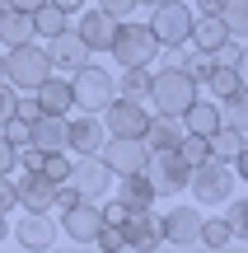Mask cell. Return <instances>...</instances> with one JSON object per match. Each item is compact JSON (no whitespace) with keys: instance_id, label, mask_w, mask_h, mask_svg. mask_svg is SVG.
<instances>
[{"instance_id":"6da1fadb","label":"cell","mask_w":248,"mask_h":253,"mask_svg":"<svg viewBox=\"0 0 248 253\" xmlns=\"http://www.w3.org/2000/svg\"><path fill=\"white\" fill-rule=\"evenodd\" d=\"M234 169L225 160H211V155H206L202 164H192V169H187V188H192V202L197 207H220L225 197H230L234 192Z\"/></svg>"},{"instance_id":"7a4b0ae2","label":"cell","mask_w":248,"mask_h":253,"mask_svg":"<svg viewBox=\"0 0 248 253\" xmlns=\"http://www.w3.org/2000/svg\"><path fill=\"white\" fill-rule=\"evenodd\" d=\"M47 75H52V61H47L37 38H28V42H19V47H5V80L14 84V89H37Z\"/></svg>"},{"instance_id":"3957f363","label":"cell","mask_w":248,"mask_h":253,"mask_svg":"<svg viewBox=\"0 0 248 253\" xmlns=\"http://www.w3.org/2000/svg\"><path fill=\"white\" fill-rule=\"evenodd\" d=\"M145 99H155V113H183L187 103L197 99V80L178 66H164V71H150V89Z\"/></svg>"},{"instance_id":"277c9868","label":"cell","mask_w":248,"mask_h":253,"mask_svg":"<svg viewBox=\"0 0 248 253\" xmlns=\"http://www.w3.org/2000/svg\"><path fill=\"white\" fill-rule=\"evenodd\" d=\"M71 94H75V108L103 113L112 99H117V84H112V75L103 71V66L84 61V66H75V71H71Z\"/></svg>"},{"instance_id":"5b68a950","label":"cell","mask_w":248,"mask_h":253,"mask_svg":"<svg viewBox=\"0 0 248 253\" xmlns=\"http://www.w3.org/2000/svg\"><path fill=\"white\" fill-rule=\"evenodd\" d=\"M108 52L117 56L122 66H150L159 52L155 33H150V24H127V19H117V33H112Z\"/></svg>"},{"instance_id":"8992f818","label":"cell","mask_w":248,"mask_h":253,"mask_svg":"<svg viewBox=\"0 0 248 253\" xmlns=\"http://www.w3.org/2000/svg\"><path fill=\"white\" fill-rule=\"evenodd\" d=\"M187 28H192V5H183V0L150 5V33L159 47H187Z\"/></svg>"},{"instance_id":"52a82bcc","label":"cell","mask_w":248,"mask_h":253,"mask_svg":"<svg viewBox=\"0 0 248 253\" xmlns=\"http://www.w3.org/2000/svg\"><path fill=\"white\" fill-rule=\"evenodd\" d=\"M145 178L155 188V197H178V192H187V164L178 160V150H150Z\"/></svg>"},{"instance_id":"ba28073f","label":"cell","mask_w":248,"mask_h":253,"mask_svg":"<svg viewBox=\"0 0 248 253\" xmlns=\"http://www.w3.org/2000/svg\"><path fill=\"white\" fill-rule=\"evenodd\" d=\"M66 183H71L80 197L103 202V197H108V188H112V169L99 160V155H75V160H71V173H66Z\"/></svg>"},{"instance_id":"9c48e42d","label":"cell","mask_w":248,"mask_h":253,"mask_svg":"<svg viewBox=\"0 0 248 253\" xmlns=\"http://www.w3.org/2000/svg\"><path fill=\"white\" fill-rule=\"evenodd\" d=\"M99 160L108 164L112 173H141L145 160H150V145L141 141V136H103Z\"/></svg>"},{"instance_id":"30bf717a","label":"cell","mask_w":248,"mask_h":253,"mask_svg":"<svg viewBox=\"0 0 248 253\" xmlns=\"http://www.w3.org/2000/svg\"><path fill=\"white\" fill-rule=\"evenodd\" d=\"M99 122H103V131H108V136H145L150 108L141 99H122V94H117V99L99 113Z\"/></svg>"},{"instance_id":"8fae6325","label":"cell","mask_w":248,"mask_h":253,"mask_svg":"<svg viewBox=\"0 0 248 253\" xmlns=\"http://www.w3.org/2000/svg\"><path fill=\"white\" fill-rule=\"evenodd\" d=\"M122 239H127V249H159L164 239H159V216L150 207H122V220H117Z\"/></svg>"},{"instance_id":"7c38bea8","label":"cell","mask_w":248,"mask_h":253,"mask_svg":"<svg viewBox=\"0 0 248 253\" xmlns=\"http://www.w3.org/2000/svg\"><path fill=\"white\" fill-rule=\"evenodd\" d=\"M103 225H108V220H103V207L89 202V197H80L75 207L61 211V230L75 239V244H94V235H99Z\"/></svg>"},{"instance_id":"4fadbf2b","label":"cell","mask_w":248,"mask_h":253,"mask_svg":"<svg viewBox=\"0 0 248 253\" xmlns=\"http://www.w3.org/2000/svg\"><path fill=\"white\" fill-rule=\"evenodd\" d=\"M42 52H47V61H52V71H75V66H84V61H89V47H84L80 42V33H75V28L71 24H66L61 28V33H52V38H42Z\"/></svg>"},{"instance_id":"5bb4252c","label":"cell","mask_w":248,"mask_h":253,"mask_svg":"<svg viewBox=\"0 0 248 253\" xmlns=\"http://www.w3.org/2000/svg\"><path fill=\"white\" fill-rule=\"evenodd\" d=\"M103 136H108V131H103L99 113H84L80 108V118L66 113V150H71V155H99Z\"/></svg>"},{"instance_id":"9a60e30c","label":"cell","mask_w":248,"mask_h":253,"mask_svg":"<svg viewBox=\"0 0 248 253\" xmlns=\"http://www.w3.org/2000/svg\"><path fill=\"white\" fill-rule=\"evenodd\" d=\"M197 230H202V211H192V207H174V211L159 216V239H164V244L192 249L197 244Z\"/></svg>"},{"instance_id":"2e32d148","label":"cell","mask_w":248,"mask_h":253,"mask_svg":"<svg viewBox=\"0 0 248 253\" xmlns=\"http://www.w3.org/2000/svg\"><path fill=\"white\" fill-rule=\"evenodd\" d=\"M75 33H80V42L89 47V52H108V42H112V33H117V19L112 14H103V9H75Z\"/></svg>"},{"instance_id":"e0dca14e","label":"cell","mask_w":248,"mask_h":253,"mask_svg":"<svg viewBox=\"0 0 248 253\" xmlns=\"http://www.w3.org/2000/svg\"><path fill=\"white\" fill-rule=\"evenodd\" d=\"M14 192H19V207L24 211H52V178H42L37 169H14Z\"/></svg>"},{"instance_id":"ac0fdd59","label":"cell","mask_w":248,"mask_h":253,"mask_svg":"<svg viewBox=\"0 0 248 253\" xmlns=\"http://www.w3.org/2000/svg\"><path fill=\"white\" fill-rule=\"evenodd\" d=\"M56 235H61V230H56V220L47 216V211H28V216L14 225V239L24 249H52Z\"/></svg>"},{"instance_id":"d6986e66","label":"cell","mask_w":248,"mask_h":253,"mask_svg":"<svg viewBox=\"0 0 248 253\" xmlns=\"http://www.w3.org/2000/svg\"><path fill=\"white\" fill-rule=\"evenodd\" d=\"M28 145H37L42 155L66 150V118H56V113H37V118L28 122Z\"/></svg>"},{"instance_id":"ffe728a7","label":"cell","mask_w":248,"mask_h":253,"mask_svg":"<svg viewBox=\"0 0 248 253\" xmlns=\"http://www.w3.org/2000/svg\"><path fill=\"white\" fill-rule=\"evenodd\" d=\"M33 99H37V108H42V113H56V118H66V113L75 108L71 80H61V75H47V80L33 89Z\"/></svg>"},{"instance_id":"44dd1931","label":"cell","mask_w":248,"mask_h":253,"mask_svg":"<svg viewBox=\"0 0 248 253\" xmlns=\"http://www.w3.org/2000/svg\"><path fill=\"white\" fill-rule=\"evenodd\" d=\"M178 122H183V131H192V136H211L215 126H220V103L215 99H192L183 113H178Z\"/></svg>"},{"instance_id":"7402d4cb","label":"cell","mask_w":248,"mask_h":253,"mask_svg":"<svg viewBox=\"0 0 248 253\" xmlns=\"http://www.w3.org/2000/svg\"><path fill=\"white\" fill-rule=\"evenodd\" d=\"M230 38V28L220 24V14H192V28H187V42L197 52H215V47Z\"/></svg>"},{"instance_id":"603a6c76","label":"cell","mask_w":248,"mask_h":253,"mask_svg":"<svg viewBox=\"0 0 248 253\" xmlns=\"http://www.w3.org/2000/svg\"><path fill=\"white\" fill-rule=\"evenodd\" d=\"M141 141H145L150 150H174V145L183 141V122H178V113H155Z\"/></svg>"},{"instance_id":"cb8c5ba5","label":"cell","mask_w":248,"mask_h":253,"mask_svg":"<svg viewBox=\"0 0 248 253\" xmlns=\"http://www.w3.org/2000/svg\"><path fill=\"white\" fill-rule=\"evenodd\" d=\"M117 207H155V188H150L145 169L141 173H117Z\"/></svg>"},{"instance_id":"d4e9b609","label":"cell","mask_w":248,"mask_h":253,"mask_svg":"<svg viewBox=\"0 0 248 253\" xmlns=\"http://www.w3.org/2000/svg\"><path fill=\"white\" fill-rule=\"evenodd\" d=\"M28 38H33V19H28L24 9H5V14H0V52L28 42Z\"/></svg>"},{"instance_id":"484cf974","label":"cell","mask_w":248,"mask_h":253,"mask_svg":"<svg viewBox=\"0 0 248 253\" xmlns=\"http://www.w3.org/2000/svg\"><path fill=\"white\" fill-rule=\"evenodd\" d=\"M206 150H211V160H234V155L244 150V131H234V126H215L211 136H206Z\"/></svg>"},{"instance_id":"4316f807","label":"cell","mask_w":248,"mask_h":253,"mask_svg":"<svg viewBox=\"0 0 248 253\" xmlns=\"http://www.w3.org/2000/svg\"><path fill=\"white\" fill-rule=\"evenodd\" d=\"M28 19H33V38H52V33H61V28L71 24V14H66V9H56L52 0H42Z\"/></svg>"},{"instance_id":"83f0119b","label":"cell","mask_w":248,"mask_h":253,"mask_svg":"<svg viewBox=\"0 0 248 253\" xmlns=\"http://www.w3.org/2000/svg\"><path fill=\"white\" fill-rule=\"evenodd\" d=\"M206 84H211L215 99H230V94L248 89V84H244V71H234V66H220V61H215V71L206 75Z\"/></svg>"},{"instance_id":"f1b7e54d","label":"cell","mask_w":248,"mask_h":253,"mask_svg":"<svg viewBox=\"0 0 248 253\" xmlns=\"http://www.w3.org/2000/svg\"><path fill=\"white\" fill-rule=\"evenodd\" d=\"M112 84H117L122 99H145V89H150V66H122V80H112Z\"/></svg>"},{"instance_id":"f546056e","label":"cell","mask_w":248,"mask_h":253,"mask_svg":"<svg viewBox=\"0 0 248 253\" xmlns=\"http://www.w3.org/2000/svg\"><path fill=\"white\" fill-rule=\"evenodd\" d=\"M220 24L230 28V38H244L248 33V0H225L220 5Z\"/></svg>"},{"instance_id":"4dcf8cb0","label":"cell","mask_w":248,"mask_h":253,"mask_svg":"<svg viewBox=\"0 0 248 253\" xmlns=\"http://www.w3.org/2000/svg\"><path fill=\"white\" fill-rule=\"evenodd\" d=\"M230 225H225V220H206L202 216V230H197V244H206V249H225L230 244Z\"/></svg>"},{"instance_id":"1f68e13d","label":"cell","mask_w":248,"mask_h":253,"mask_svg":"<svg viewBox=\"0 0 248 253\" xmlns=\"http://www.w3.org/2000/svg\"><path fill=\"white\" fill-rule=\"evenodd\" d=\"M174 150H178V160H183L187 169H192V164H202L206 155H211V150H206V136H192V131H183V141H178Z\"/></svg>"},{"instance_id":"d6a6232c","label":"cell","mask_w":248,"mask_h":253,"mask_svg":"<svg viewBox=\"0 0 248 253\" xmlns=\"http://www.w3.org/2000/svg\"><path fill=\"white\" fill-rule=\"evenodd\" d=\"M225 202H230V216H225V225H230V235H234V239H244V235H248V202H244V197H234V192H230Z\"/></svg>"},{"instance_id":"836d02e7","label":"cell","mask_w":248,"mask_h":253,"mask_svg":"<svg viewBox=\"0 0 248 253\" xmlns=\"http://www.w3.org/2000/svg\"><path fill=\"white\" fill-rule=\"evenodd\" d=\"M94 244H99L103 253H122V249H127V239H122V230H117V225H103L99 235H94Z\"/></svg>"},{"instance_id":"e575fe53","label":"cell","mask_w":248,"mask_h":253,"mask_svg":"<svg viewBox=\"0 0 248 253\" xmlns=\"http://www.w3.org/2000/svg\"><path fill=\"white\" fill-rule=\"evenodd\" d=\"M14 99H19V89H14L9 80H0V122L14 118Z\"/></svg>"},{"instance_id":"d590c367","label":"cell","mask_w":248,"mask_h":253,"mask_svg":"<svg viewBox=\"0 0 248 253\" xmlns=\"http://www.w3.org/2000/svg\"><path fill=\"white\" fill-rule=\"evenodd\" d=\"M19 207V192H14V178L0 173V211H14Z\"/></svg>"},{"instance_id":"8d00e7d4","label":"cell","mask_w":248,"mask_h":253,"mask_svg":"<svg viewBox=\"0 0 248 253\" xmlns=\"http://www.w3.org/2000/svg\"><path fill=\"white\" fill-rule=\"evenodd\" d=\"M99 9H103V14H112V19H131L136 0H99Z\"/></svg>"},{"instance_id":"74e56055","label":"cell","mask_w":248,"mask_h":253,"mask_svg":"<svg viewBox=\"0 0 248 253\" xmlns=\"http://www.w3.org/2000/svg\"><path fill=\"white\" fill-rule=\"evenodd\" d=\"M14 164H19V150L5 141V131H0V173H14Z\"/></svg>"},{"instance_id":"f35d334b","label":"cell","mask_w":248,"mask_h":253,"mask_svg":"<svg viewBox=\"0 0 248 253\" xmlns=\"http://www.w3.org/2000/svg\"><path fill=\"white\" fill-rule=\"evenodd\" d=\"M220 5H225V0H197L192 14H220Z\"/></svg>"},{"instance_id":"ab89813d","label":"cell","mask_w":248,"mask_h":253,"mask_svg":"<svg viewBox=\"0 0 248 253\" xmlns=\"http://www.w3.org/2000/svg\"><path fill=\"white\" fill-rule=\"evenodd\" d=\"M5 5H9V9H24V14H33V9L42 5V0H5Z\"/></svg>"},{"instance_id":"60d3db41","label":"cell","mask_w":248,"mask_h":253,"mask_svg":"<svg viewBox=\"0 0 248 253\" xmlns=\"http://www.w3.org/2000/svg\"><path fill=\"white\" fill-rule=\"evenodd\" d=\"M56 9H66V14H75V9H84V0H52Z\"/></svg>"},{"instance_id":"b9f144b4","label":"cell","mask_w":248,"mask_h":253,"mask_svg":"<svg viewBox=\"0 0 248 253\" xmlns=\"http://www.w3.org/2000/svg\"><path fill=\"white\" fill-rule=\"evenodd\" d=\"M5 235H9V225H5V211H0V244H5Z\"/></svg>"},{"instance_id":"7bdbcfd3","label":"cell","mask_w":248,"mask_h":253,"mask_svg":"<svg viewBox=\"0 0 248 253\" xmlns=\"http://www.w3.org/2000/svg\"><path fill=\"white\" fill-rule=\"evenodd\" d=\"M0 80H5V52H0Z\"/></svg>"},{"instance_id":"ee69618b","label":"cell","mask_w":248,"mask_h":253,"mask_svg":"<svg viewBox=\"0 0 248 253\" xmlns=\"http://www.w3.org/2000/svg\"><path fill=\"white\" fill-rule=\"evenodd\" d=\"M136 5H159V0H136Z\"/></svg>"}]
</instances>
